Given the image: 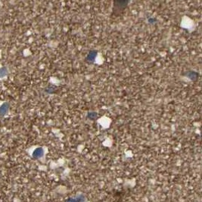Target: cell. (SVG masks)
Here are the masks:
<instances>
[{
  "label": "cell",
  "mask_w": 202,
  "mask_h": 202,
  "mask_svg": "<svg viewBox=\"0 0 202 202\" xmlns=\"http://www.w3.org/2000/svg\"><path fill=\"white\" fill-rule=\"evenodd\" d=\"M8 108H9V105L8 103H4L1 107H0V117L4 116L6 115V113L8 111Z\"/></svg>",
  "instance_id": "8992f818"
},
{
  "label": "cell",
  "mask_w": 202,
  "mask_h": 202,
  "mask_svg": "<svg viewBox=\"0 0 202 202\" xmlns=\"http://www.w3.org/2000/svg\"><path fill=\"white\" fill-rule=\"evenodd\" d=\"M43 155H44V149L40 147V148H36V149L34 150L32 156H33V158L39 159V158H42Z\"/></svg>",
  "instance_id": "3957f363"
},
{
  "label": "cell",
  "mask_w": 202,
  "mask_h": 202,
  "mask_svg": "<svg viewBox=\"0 0 202 202\" xmlns=\"http://www.w3.org/2000/svg\"><path fill=\"white\" fill-rule=\"evenodd\" d=\"M97 55H98V52L96 50H91L88 53L86 60L89 63H93V62H95Z\"/></svg>",
  "instance_id": "7a4b0ae2"
},
{
  "label": "cell",
  "mask_w": 202,
  "mask_h": 202,
  "mask_svg": "<svg viewBox=\"0 0 202 202\" xmlns=\"http://www.w3.org/2000/svg\"><path fill=\"white\" fill-rule=\"evenodd\" d=\"M7 74V69L6 67H2L0 68V77H5Z\"/></svg>",
  "instance_id": "ba28073f"
},
{
  "label": "cell",
  "mask_w": 202,
  "mask_h": 202,
  "mask_svg": "<svg viewBox=\"0 0 202 202\" xmlns=\"http://www.w3.org/2000/svg\"><path fill=\"white\" fill-rule=\"evenodd\" d=\"M86 201V198L83 195H80L78 196H76L74 198H70L67 200V201H73V202H81V201Z\"/></svg>",
  "instance_id": "5b68a950"
},
{
  "label": "cell",
  "mask_w": 202,
  "mask_h": 202,
  "mask_svg": "<svg viewBox=\"0 0 202 202\" xmlns=\"http://www.w3.org/2000/svg\"><path fill=\"white\" fill-rule=\"evenodd\" d=\"M98 117V113L95 111H89L87 113V118L90 120H95Z\"/></svg>",
  "instance_id": "52a82bcc"
},
{
  "label": "cell",
  "mask_w": 202,
  "mask_h": 202,
  "mask_svg": "<svg viewBox=\"0 0 202 202\" xmlns=\"http://www.w3.org/2000/svg\"><path fill=\"white\" fill-rule=\"evenodd\" d=\"M129 3V0H113V11L114 15H119L123 14L125 9L127 8Z\"/></svg>",
  "instance_id": "6da1fadb"
},
{
  "label": "cell",
  "mask_w": 202,
  "mask_h": 202,
  "mask_svg": "<svg viewBox=\"0 0 202 202\" xmlns=\"http://www.w3.org/2000/svg\"><path fill=\"white\" fill-rule=\"evenodd\" d=\"M185 76L187 77L189 80H191V81H195V80H197L198 78L199 74L198 73H197V72H195L194 71H189L185 73Z\"/></svg>",
  "instance_id": "277c9868"
}]
</instances>
